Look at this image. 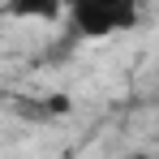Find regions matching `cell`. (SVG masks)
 I'll return each instance as SVG.
<instances>
[{
  "instance_id": "2",
  "label": "cell",
  "mask_w": 159,
  "mask_h": 159,
  "mask_svg": "<svg viewBox=\"0 0 159 159\" xmlns=\"http://www.w3.org/2000/svg\"><path fill=\"white\" fill-rule=\"evenodd\" d=\"M9 17H30V22H56L65 13V0H4Z\"/></svg>"
},
{
  "instance_id": "1",
  "label": "cell",
  "mask_w": 159,
  "mask_h": 159,
  "mask_svg": "<svg viewBox=\"0 0 159 159\" xmlns=\"http://www.w3.org/2000/svg\"><path fill=\"white\" fill-rule=\"evenodd\" d=\"M65 9L73 17V30L86 39H103L138 26V0H65Z\"/></svg>"
}]
</instances>
